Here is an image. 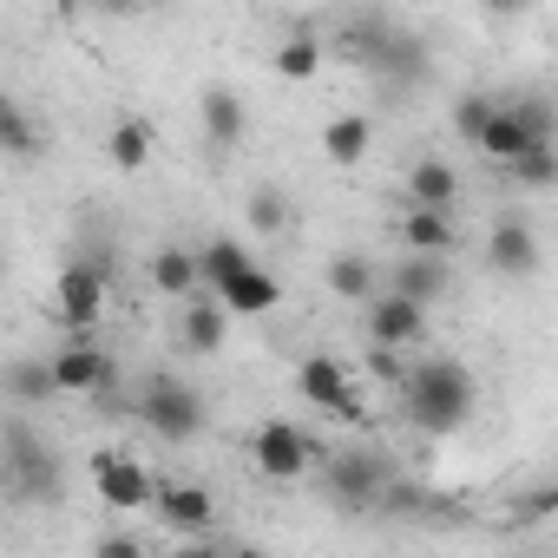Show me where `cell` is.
Returning <instances> with one entry per match:
<instances>
[{
  "mask_svg": "<svg viewBox=\"0 0 558 558\" xmlns=\"http://www.w3.org/2000/svg\"><path fill=\"white\" fill-rule=\"evenodd\" d=\"M106 296H112V256L106 263H66L60 269V283H53V316L86 336L99 316H106Z\"/></svg>",
  "mask_w": 558,
  "mask_h": 558,
  "instance_id": "3957f363",
  "label": "cell"
},
{
  "mask_svg": "<svg viewBox=\"0 0 558 558\" xmlns=\"http://www.w3.org/2000/svg\"><path fill=\"white\" fill-rule=\"evenodd\" d=\"M506 171H512L519 191H551V184H558V145H525Z\"/></svg>",
  "mask_w": 558,
  "mask_h": 558,
  "instance_id": "484cf974",
  "label": "cell"
},
{
  "mask_svg": "<svg viewBox=\"0 0 558 558\" xmlns=\"http://www.w3.org/2000/svg\"><path fill=\"white\" fill-rule=\"evenodd\" d=\"M53 375H60V395H106L112 388V355L93 349V342H73L53 355Z\"/></svg>",
  "mask_w": 558,
  "mask_h": 558,
  "instance_id": "8fae6325",
  "label": "cell"
},
{
  "mask_svg": "<svg viewBox=\"0 0 558 558\" xmlns=\"http://www.w3.org/2000/svg\"><path fill=\"white\" fill-rule=\"evenodd\" d=\"M269 66H276V80H290V86L316 80V66H323V40H316V27H290Z\"/></svg>",
  "mask_w": 558,
  "mask_h": 558,
  "instance_id": "ffe728a7",
  "label": "cell"
},
{
  "mask_svg": "<svg viewBox=\"0 0 558 558\" xmlns=\"http://www.w3.org/2000/svg\"><path fill=\"white\" fill-rule=\"evenodd\" d=\"M375 73H381L388 86H414V80L427 73V47H421L414 34H401V27H395V34L381 40V53H375Z\"/></svg>",
  "mask_w": 558,
  "mask_h": 558,
  "instance_id": "d6986e66",
  "label": "cell"
},
{
  "mask_svg": "<svg viewBox=\"0 0 558 558\" xmlns=\"http://www.w3.org/2000/svg\"><path fill=\"white\" fill-rule=\"evenodd\" d=\"M151 145H158V138H151L145 119H119V125L106 132V158H112L119 171H145V165H151Z\"/></svg>",
  "mask_w": 558,
  "mask_h": 558,
  "instance_id": "603a6c76",
  "label": "cell"
},
{
  "mask_svg": "<svg viewBox=\"0 0 558 558\" xmlns=\"http://www.w3.org/2000/svg\"><path fill=\"white\" fill-rule=\"evenodd\" d=\"M53 395H60L53 355H47V362H14V368H8V401H27V408H40V401H53Z\"/></svg>",
  "mask_w": 558,
  "mask_h": 558,
  "instance_id": "d4e9b609",
  "label": "cell"
},
{
  "mask_svg": "<svg viewBox=\"0 0 558 558\" xmlns=\"http://www.w3.org/2000/svg\"><path fill=\"white\" fill-rule=\"evenodd\" d=\"M519 512H525V519H545V512H558V486H538V493H525V499H519Z\"/></svg>",
  "mask_w": 558,
  "mask_h": 558,
  "instance_id": "4dcf8cb0",
  "label": "cell"
},
{
  "mask_svg": "<svg viewBox=\"0 0 558 558\" xmlns=\"http://www.w3.org/2000/svg\"><path fill=\"white\" fill-rule=\"evenodd\" d=\"M375 290H381V269H375L362 250L329 256V296H342V303H368Z\"/></svg>",
  "mask_w": 558,
  "mask_h": 558,
  "instance_id": "e0dca14e",
  "label": "cell"
},
{
  "mask_svg": "<svg viewBox=\"0 0 558 558\" xmlns=\"http://www.w3.org/2000/svg\"><path fill=\"white\" fill-rule=\"evenodd\" d=\"M99 558H138V538H99Z\"/></svg>",
  "mask_w": 558,
  "mask_h": 558,
  "instance_id": "1f68e13d",
  "label": "cell"
},
{
  "mask_svg": "<svg viewBox=\"0 0 558 558\" xmlns=\"http://www.w3.org/2000/svg\"><path fill=\"white\" fill-rule=\"evenodd\" d=\"M512 112H519V125L532 132V145H551V132H558V112L532 93V99H512Z\"/></svg>",
  "mask_w": 558,
  "mask_h": 558,
  "instance_id": "f1b7e54d",
  "label": "cell"
},
{
  "mask_svg": "<svg viewBox=\"0 0 558 558\" xmlns=\"http://www.w3.org/2000/svg\"><path fill=\"white\" fill-rule=\"evenodd\" d=\"M204 290H217L230 303V316H269L276 303H283V283H276L263 263H250V250L236 236H210V250H204Z\"/></svg>",
  "mask_w": 558,
  "mask_h": 558,
  "instance_id": "7a4b0ae2",
  "label": "cell"
},
{
  "mask_svg": "<svg viewBox=\"0 0 558 558\" xmlns=\"http://www.w3.org/2000/svg\"><path fill=\"white\" fill-rule=\"evenodd\" d=\"M388 290H401V296H421V303H434V296H447V256H427V250H408L401 256V269H395V283Z\"/></svg>",
  "mask_w": 558,
  "mask_h": 558,
  "instance_id": "ac0fdd59",
  "label": "cell"
},
{
  "mask_svg": "<svg viewBox=\"0 0 558 558\" xmlns=\"http://www.w3.org/2000/svg\"><path fill=\"white\" fill-rule=\"evenodd\" d=\"M473 8H486V14H499V21H506V14H519V8H525V0H473Z\"/></svg>",
  "mask_w": 558,
  "mask_h": 558,
  "instance_id": "d6a6232c",
  "label": "cell"
},
{
  "mask_svg": "<svg viewBox=\"0 0 558 558\" xmlns=\"http://www.w3.org/2000/svg\"><path fill=\"white\" fill-rule=\"evenodd\" d=\"M316 453H323V447H316L296 421H263L256 440H250V460H256L263 480H303V473L316 466Z\"/></svg>",
  "mask_w": 558,
  "mask_h": 558,
  "instance_id": "277c9868",
  "label": "cell"
},
{
  "mask_svg": "<svg viewBox=\"0 0 558 558\" xmlns=\"http://www.w3.org/2000/svg\"><path fill=\"white\" fill-rule=\"evenodd\" d=\"M493 112H499V106H493V99H486V93H466V99H460V106H453V125H460V138H480V132H486V119H493Z\"/></svg>",
  "mask_w": 558,
  "mask_h": 558,
  "instance_id": "f546056e",
  "label": "cell"
},
{
  "mask_svg": "<svg viewBox=\"0 0 558 558\" xmlns=\"http://www.w3.org/2000/svg\"><path fill=\"white\" fill-rule=\"evenodd\" d=\"M151 283H158V296H197L204 290V256H191V250H158L151 256Z\"/></svg>",
  "mask_w": 558,
  "mask_h": 558,
  "instance_id": "2e32d148",
  "label": "cell"
},
{
  "mask_svg": "<svg viewBox=\"0 0 558 558\" xmlns=\"http://www.w3.org/2000/svg\"><path fill=\"white\" fill-rule=\"evenodd\" d=\"M138 414H145V427H151L158 440H197V427H204L197 388H184V381H171V375H158V381L145 388Z\"/></svg>",
  "mask_w": 558,
  "mask_h": 558,
  "instance_id": "5b68a950",
  "label": "cell"
},
{
  "mask_svg": "<svg viewBox=\"0 0 558 558\" xmlns=\"http://www.w3.org/2000/svg\"><path fill=\"white\" fill-rule=\"evenodd\" d=\"M158 519H165L171 532L204 538V532L217 525V499H210L204 486H165V480H158Z\"/></svg>",
  "mask_w": 558,
  "mask_h": 558,
  "instance_id": "7c38bea8",
  "label": "cell"
},
{
  "mask_svg": "<svg viewBox=\"0 0 558 558\" xmlns=\"http://www.w3.org/2000/svg\"><path fill=\"white\" fill-rule=\"evenodd\" d=\"M178 342L191 355H217L230 342V303L210 290V296H184V323H178Z\"/></svg>",
  "mask_w": 558,
  "mask_h": 558,
  "instance_id": "30bf717a",
  "label": "cell"
},
{
  "mask_svg": "<svg viewBox=\"0 0 558 558\" xmlns=\"http://www.w3.org/2000/svg\"><path fill=\"white\" fill-rule=\"evenodd\" d=\"M486 263H493L499 276H532V269H538V236L506 217V223H493V236H486Z\"/></svg>",
  "mask_w": 558,
  "mask_h": 558,
  "instance_id": "5bb4252c",
  "label": "cell"
},
{
  "mask_svg": "<svg viewBox=\"0 0 558 558\" xmlns=\"http://www.w3.org/2000/svg\"><path fill=\"white\" fill-rule=\"evenodd\" d=\"M93 486H99V499H106V506H119V512H132V506H151V499H158V480H151L132 453H93Z\"/></svg>",
  "mask_w": 558,
  "mask_h": 558,
  "instance_id": "9c48e42d",
  "label": "cell"
},
{
  "mask_svg": "<svg viewBox=\"0 0 558 558\" xmlns=\"http://www.w3.org/2000/svg\"><path fill=\"white\" fill-rule=\"evenodd\" d=\"M368 145H375V119H368V112H336V119L323 125V158L342 165V171L368 165Z\"/></svg>",
  "mask_w": 558,
  "mask_h": 558,
  "instance_id": "4fadbf2b",
  "label": "cell"
},
{
  "mask_svg": "<svg viewBox=\"0 0 558 558\" xmlns=\"http://www.w3.org/2000/svg\"><path fill=\"white\" fill-rule=\"evenodd\" d=\"M204 138L217 145V151H230V145H243V99L230 93V86H204Z\"/></svg>",
  "mask_w": 558,
  "mask_h": 558,
  "instance_id": "9a60e30c",
  "label": "cell"
},
{
  "mask_svg": "<svg viewBox=\"0 0 558 558\" xmlns=\"http://www.w3.org/2000/svg\"><path fill=\"white\" fill-rule=\"evenodd\" d=\"M473 401H480V388L453 355H421L401 375V408L421 434H460L473 421Z\"/></svg>",
  "mask_w": 558,
  "mask_h": 558,
  "instance_id": "6da1fadb",
  "label": "cell"
},
{
  "mask_svg": "<svg viewBox=\"0 0 558 558\" xmlns=\"http://www.w3.org/2000/svg\"><path fill=\"white\" fill-rule=\"evenodd\" d=\"M0 138H8V151H14V158H34V151H40V132H34V119H27L14 99L0 106Z\"/></svg>",
  "mask_w": 558,
  "mask_h": 558,
  "instance_id": "83f0119b",
  "label": "cell"
},
{
  "mask_svg": "<svg viewBox=\"0 0 558 558\" xmlns=\"http://www.w3.org/2000/svg\"><path fill=\"white\" fill-rule=\"evenodd\" d=\"M408 197H414V204H440V210H453V197H460V178H453V165H440V158H421V165L408 171Z\"/></svg>",
  "mask_w": 558,
  "mask_h": 558,
  "instance_id": "cb8c5ba5",
  "label": "cell"
},
{
  "mask_svg": "<svg viewBox=\"0 0 558 558\" xmlns=\"http://www.w3.org/2000/svg\"><path fill=\"white\" fill-rule=\"evenodd\" d=\"M323 473H329V499H336L342 512H368V506H381V493H388V473H381V460H375L368 447L329 453Z\"/></svg>",
  "mask_w": 558,
  "mask_h": 558,
  "instance_id": "8992f818",
  "label": "cell"
},
{
  "mask_svg": "<svg viewBox=\"0 0 558 558\" xmlns=\"http://www.w3.org/2000/svg\"><path fill=\"white\" fill-rule=\"evenodd\" d=\"M473 145H480V151H486L493 165H512V158H519V151L532 145V132L519 125V112H512V106H499V112L486 119V132H480Z\"/></svg>",
  "mask_w": 558,
  "mask_h": 558,
  "instance_id": "7402d4cb",
  "label": "cell"
},
{
  "mask_svg": "<svg viewBox=\"0 0 558 558\" xmlns=\"http://www.w3.org/2000/svg\"><path fill=\"white\" fill-rule=\"evenodd\" d=\"M250 230L256 236H283L290 230V204H283V191H276V184H256L250 191Z\"/></svg>",
  "mask_w": 558,
  "mask_h": 558,
  "instance_id": "4316f807",
  "label": "cell"
},
{
  "mask_svg": "<svg viewBox=\"0 0 558 558\" xmlns=\"http://www.w3.org/2000/svg\"><path fill=\"white\" fill-rule=\"evenodd\" d=\"M362 310H368V342H381V349H421L427 342V303L421 296L375 290Z\"/></svg>",
  "mask_w": 558,
  "mask_h": 558,
  "instance_id": "52a82bcc",
  "label": "cell"
},
{
  "mask_svg": "<svg viewBox=\"0 0 558 558\" xmlns=\"http://www.w3.org/2000/svg\"><path fill=\"white\" fill-rule=\"evenodd\" d=\"M401 243L408 250H427V256H447L453 250V217L440 204H414L408 223H401Z\"/></svg>",
  "mask_w": 558,
  "mask_h": 558,
  "instance_id": "44dd1931",
  "label": "cell"
},
{
  "mask_svg": "<svg viewBox=\"0 0 558 558\" xmlns=\"http://www.w3.org/2000/svg\"><path fill=\"white\" fill-rule=\"evenodd\" d=\"M296 381H303V395H310L323 414H336V421H362V388L349 381V368H342L336 355H310Z\"/></svg>",
  "mask_w": 558,
  "mask_h": 558,
  "instance_id": "ba28073f",
  "label": "cell"
}]
</instances>
